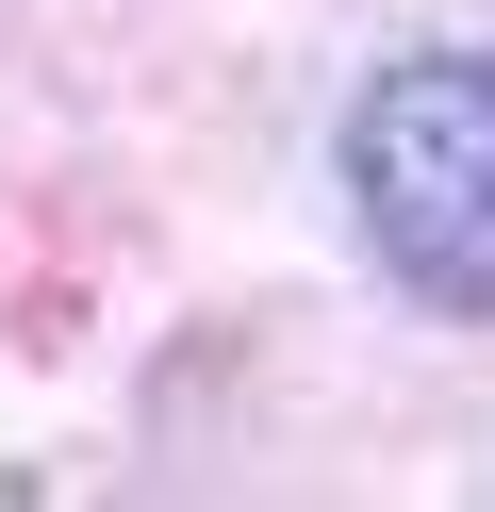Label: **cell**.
<instances>
[{"label": "cell", "instance_id": "1", "mask_svg": "<svg viewBox=\"0 0 495 512\" xmlns=\"http://www.w3.org/2000/svg\"><path fill=\"white\" fill-rule=\"evenodd\" d=\"M347 215L396 298L495 331V50H396L347 100Z\"/></svg>", "mask_w": 495, "mask_h": 512}]
</instances>
